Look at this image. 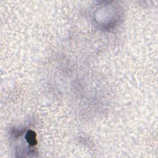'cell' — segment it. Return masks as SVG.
Listing matches in <instances>:
<instances>
[{"mask_svg":"<svg viewBox=\"0 0 158 158\" xmlns=\"http://www.w3.org/2000/svg\"><path fill=\"white\" fill-rule=\"evenodd\" d=\"M35 136H36L35 133L33 132V131H29L27 133V135L26 136V139L30 144L35 145L37 144Z\"/></svg>","mask_w":158,"mask_h":158,"instance_id":"1","label":"cell"}]
</instances>
